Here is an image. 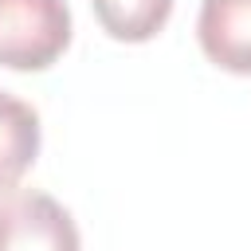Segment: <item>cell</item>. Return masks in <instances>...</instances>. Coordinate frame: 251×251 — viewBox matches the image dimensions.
<instances>
[{
  "instance_id": "obj_5",
  "label": "cell",
  "mask_w": 251,
  "mask_h": 251,
  "mask_svg": "<svg viewBox=\"0 0 251 251\" xmlns=\"http://www.w3.org/2000/svg\"><path fill=\"white\" fill-rule=\"evenodd\" d=\"M90 8L118 43H149L173 16V0H90Z\"/></svg>"
},
{
  "instance_id": "obj_4",
  "label": "cell",
  "mask_w": 251,
  "mask_h": 251,
  "mask_svg": "<svg viewBox=\"0 0 251 251\" xmlns=\"http://www.w3.org/2000/svg\"><path fill=\"white\" fill-rule=\"evenodd\" d=\"M39 114L31 102L0 90V192L16 188L39 157Z\"/></svg>"
},
{
  "instance_id": "obj_3",
  "label": "cell",
  "mask_w": 251,
  "mask_h": 251,
  "mask_svg": "<svg viewBox=\"0 0 251 251\" xmlns=\"http://www.w3.org/2000/svg\"><path fill=\"white\" fill-rule=\"evenodd\" d=\"M196 43L227 75H251V0H200Z\"/></svg>"
},
{
  "instance_id": "obj_1",
  "label": "cell",
  "mask_w": 251,
  "mask_h": 251,
  "mask_svg": "<svg viewBox=\"0 0 251 251\" xmlns=\"http://www.w3.org/2000/svg\"><path fill=\"white\" fill-rule=\"evenodd\" d=\"M71 47L67 0H0V67L47 71Z\"/></svg>"
},
{
  "instance_id": "obj_2",
  "label": "cell",
  "mask_w": 251,
  "mask_h": 251,
  "mask_svg": "<svg viewBox=\"0 0 251 251\" xmlns=\"http://www.w3.org/2000/svg\"><path fill=\"white\" fill-rule=\"evenodd\" d=\"M0 251H82L75 216L39 188L0 192Z\"/></svg>"
}]
</instances>
